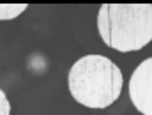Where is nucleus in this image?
<instances>
[{
	"label": "nucleus",
	"instance_id": "f257e3e1",
	"mask_svg": "<svg viewBox=\"0 0 152 115\" xmlns=\"http://www.w3.org/2000/svg\"><path fill=\"white\" fill-rule=\"evenodd\" d=\"M122 71L104 55L78 59L67 75L71 96L87 108H108L122 92Z\"/></svg>",
	"mask_w": 152,
	"mask_h": 115
},
{
	"label": "nucleus",
	"instance_id": "f03ea898",
	"mask_svg": "<svg viewBox=\"0 0 152 115\" xmlns=\"http://www.w3.org/2000/svg\"><path fill=\"white\" fill-rule=\"evenodd\" d=\"M103 42L117 51H136L152 39L151 4H103L97 12Z\"/></svg>",
	"mask_w": 152,
	"mask_h": 115
},
{
	"label": "nucleus",
	"instance_id": "7ed1b4c3",
	"mask_svg": "<svg viewBox=\"0 0 152 115\" xmlns=\"http://www.w3.org/2000/svg\"><path fill=\"white\" fill-rule=\"evenodd\" d=\"M129 97L142 115H152V60L145 59L131 75Z\"/></svg>",
	"mask_w": 152,
	"mask_h": 115
},
{
	"label": "nucleus",
	"instance_id": "20e7f679",
	"mask_svg": "<svg viewBox=\"0 0 152 115\" xmlns=\"http://www.w3.org/2000/svg\"><path fill=\"white\" fill-rule=\"evenodd\" d=\"M23 11H27V4H0V20H14Z\"/></svg>",
	"mask_w": 152,
	"mask_h": 115
},
{
	"label": "nucleus",
	"instance_id": "39448f33",
	"mask_svg": "<svg viewBox=\"0 0 152 115\" xmlns=\"http://www.w3.org/2000/svg\"><path fill=\"white\" fill-rule=\"evenodd\" d=\"M0 115H11V105L2 89H0Z\"/></svg>",
	"mask_w": 152,
	"mask_h": 115
}]
</instances>
